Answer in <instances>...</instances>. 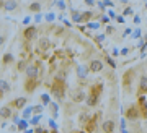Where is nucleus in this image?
Wrapping results in <instances>:
<instances>
[{"label":"nucleus","instance_id":"f257e3e1","mask_svg":"<svg viewBox=\"0 0 147 133\" xmlns=\"http://www.w3.org/2000/svg\"><path fill=\"white\" fill-rule=\"evenodd\" d=\"M64 89H65V84H64L62 80H56L53 84V94L56 97H62L64 96Z\"/></svg>","mask_w":147,"mask_h":133},{"label":"nucleus","instance_id":"f03ea898","mask_svg":"<svg viewBox=\"0 0 147 133\" xmlns=\"http://www.w3.org/2000/svg\"><path fill=\"white\" fill-rule=\"evenodd\" d=\"M101 68H103V63L100 60H92V63H90V70L92 72H100Z\"/></svg>","mask_w":147,"mask_h":133},{"label":"nucleus","instance_id":"7ed1b4c3","mask_svg":"<svg viewBox=\"0 0 147 133\" xmlns=\"http://www.w3.org/2000/svg\"><path fill=\"white\" fill-rule=\"evenodd\" d=\"M26 76L28 78H31V80H34V78H36L38 76V68H36V66H28V68H26Z\"/></svg>","mask_w":147,"mask_h":133},{"label":"nucleus","instance_id":"20e7f679","mask_svg":"<svg viewBox=\"0 0 147 133\" xmlns=\"http://www.w3.org/2000/svg\"><path fill=\"white\" fill-rule=\"evenodd\" d=\"M113 130H115V123L111 122V120H106V122L103 123V132L105 133H113Z\"/></svg>","mask_w":147,"mask_h":133},{"label":"nucleus","instance_id":"39448f33","mask_svg":"<svg viewBox=\"0 0 147 133\" xmlns=\"http://www.w3.org/2000/svg\"><path fill=\"white\" fill-rule=\"evenodd\" d=\"M36 36V28H26V29H25V37H26V39H33V37Z\"/></svg>","mask_w":147,"mask_h":133},{"label":"nucleus","instance_id":"423d86ee","mask_svg":"<svg viewBox=\"0 0 147 133\" xmlns=\"http://www.w3.org/2000/svg\"><path fill=\"white\" fill-rule=\"evenodd\" d=\"M3 8H5L7 11L15 10V8H16V2H15V0H8V2H5V3H3Z\"/></svg>","mask_w":147,"mask_h":133},{"label":"nucleus","instance_id":"0eeeda50","mask_svg":"<svg viewBox=\"0 0 147 133\" xmlns=\"http://www.w3.org/2000/svg\"><path fill=\"white\" fill-rule=\"evenodd\" d=\"M127 117H129V118H137V117H139L137 109H136V107H131V109H129V110H127Z\"/></svg>","mask_w":147,"mask_h":133},{"label":"nucleus","instance_id":"6e6552de","mask_svg":"<svg viewBox=\"0 0 147 133\" xmlns=\"http://www.w3.org/2000/svg\"><path fill=\"white\" fill-rule=\"evenodd\" d=\"M77 75H79L80 78H85V76H87V66L80 65L79 68H77Z\"/></svg>","mask_w":147,"mask_h":133},{"label":"nucleus","instance_id":"1a4fd4ad","mask_svg":"<svg viewBox=\"0 0 147 133\" xmlns=\"http://www.w3.org/2000/svg\"><path fill=\"white\" fill-rule=\"evenodd\" d=\"M25 104H26V99H25V97H18L15 102H13V106H15V107H23Z\"/></svg>","mask_w":147,"mask_h":133},{"label":"nucleus","instance_id":"9d476101","mask_svg":"<svg viewBox=\"0 0 147 133\" xmlns=\"http://www.w3.org/2000/svg\"><path fill=\"white\" fill-rule=\"evenodd\" d=\"M147 92V76H142L141 78V92Z\"/></svg>","mask_w":147,"mask_h":133},{"label":"nucleus","instance_id":"9b49d317","mask_svg":"<svg viewBox=\"0 0 147 133\" xmlns=\"http://www.w3.org/2000/svg\"><path fill=\"white\" fill-rule=\"evenodd\" d=\"M34 86H36V81H34V80H30V81L25 84V88H26L28 91H33V89H34Z\"/></svg>","mask_w":147,"mask_h":133},{"label":"nucleus","instance_id":"f8f14e48","mask_svg":"<svg viewBox=\"0 0 147 133\" xmlns=\"http://www.w3.org/2000/svg\"><path fill=\"white\" fill-rule=\"evenodd\" d=\"M2 117H3V118L10 117V109H8V107H3V109H2Z\"/></svg>","mask_w":147,"mask_h":133},{"label":"nucleus","instance_id":"ddd939ff","mask_svg":"<svg viewBox=\"0 0 147 133\" xmlns=\"http://www.w3.org/2000/svg\"><path fill=\"white\" fill-rule=\"evenodd\" d=\"M39 120H41V117H39V115H34V117L31 118V125H38Z\"/></svg>","mask_w":147,"mask_h":133},{"label":"nucleus","instance_id":"4468645a","mask_svg":"<svg viewBox=\"0 0 147 133\" xmlns=\"http://www.w3.org/2000/svg\"><path fill=\"white\" fill-rule=\"evenodd\" d=\"M72 16H74V21H80V20H82V16H80V13H79V11H74V13H72Z\"/></svg>","mask_w":147,"mask_h":133},{"label":"nucleus","instance_id":"2eb2a0df","mask_svg":"<svg viewBox=\"0 0 147 133\" xmlns=\"http://www.w3.org/2000/svg\"><path fill=\"white\" fill-rule=\"evenodd\" d=\"M30 8H31L33 11H38V10H39V8H41V5H39V3H33V5L30 7Z\"/></svg>","mask_w":147,"mask_h":133},{"label":"nucleus","instance_id":"dca6fc26","mask_svg":"<svg viewBox=\"0 0 147 133\" xmlns=\"http://www.w3.org/2000/svg\"><path fill=\"white\" fill-rule=\"evenodd\" d=\"M41 99H42V102L44 104H49V96H47V94H42Z\"/></svg>","mask_w":147,"mask_h":133},{"label":"nucleus","instance_id":"f3484780","mask_svg":"<svg viewBox=\"0 0 147 133\" xmlns=\"http://www.w3.org/2000/svg\"><path fill=\"white\" fill-rule=\"evenodd\" d=\"M54 18H56V16H54V13H47V15H46V20L47 21H54Z\"/></svg>","mask_w":147,"mask_h":133},{"label":"nucleus","instance_id":"a211bd4d","mask_svg":"<svg viewBox=\"0 0 147 133\" xmlns=\"http://www.w3.org/2000/svg\"><path fill=\"white\" fill-rule=\"evenodd\" d=\"M26 125H28V123L25 122V120H21V122H18V127H20L21 130H23V128H26Z\"/></svg>","mask_w":147,"mask_h":133},{"label":"nucleus","instance_id":"6ab92c4d","mask_svg":"<svg viewBox=\"0 0 147 133\" xmlns=\"http://www.w3.org/2000/svg\"><path fill=\"white\" fill-rule=\"evenodd\" d=\"M57 7L61 8V10H64V8H65V3H64L62 0H57Z\"/></svg>","mask_w":147,"mask_h":133},{"label":"nucleus","instance_id":"aec40b11","mask_svg":"<svg viewBox=\"0 0 147 133\" xmlns=\"http://www.w3.org/2000/svg\"><path fill=\"white\" fill-rule=\"evenodd\" d=\"M2 91H8V84H7V81H2Z\"/></svg>","mask_w":147,"mask_h":133},{"label":"nucleus","instance_id":"412c9836","mask_svg":"<svg viewBox=\"0 0 147 133\" xmlns=\"http://www.w3.org/2000/svg\"><path fill=\"white\" fill-rule=\"evenodd\" d=\"M31 112H33V109H26V110L23 112V117H28V115H31Z\"/></svg>","mask_w":147,"mask_h":133},{"label":"nucleus","instance_id":"4be33fe9","mask_svg":"<svg viewBox=\"0 0 147 133\" xmlns=\"http://www.w3.org/2000/svg\"><path fill=\"white\" fill-rule=\"evenodd\" d=\"M10 60H11V55H10V54H7V55H5V59H3V62H5V63H8Z\"/></svg>","mask_w":147,"mask_h":133},{"label":"nucleus","instance_id":"5701e85b","mask_svg":"<svg viewBox=\"0 0 147 133\" xmlns=\"http://www.w3.org/2000/svg\"><path fill=\"white\" fill-rule=\"evenodd\" d=\"M139 36H141V31L139 29H136L134 33H132V37H139Z\"/></svg>","mask_w":147,"mask_h":133},{"label":"nucleus","instance_id":"b1692460","mask_svg":"<svg viewBox=\"0 0 147 133\" xmlns=\"http://www.w3.org/2000/svg\"><path fill=\"white\" fill-rule=\"evenodd\" d=\"M90 16H92V13H90V11H87V13H84V16H82V18H84V20H88Z\"/></svg>","mask_w":147,"mask_h":133},{"label":"nucleus","instance_id":"393cba45","mask_svg":"<svg viewBox=\"0 0 147 133\" xmlns=\"http://www.w3.org/2000/svg\"><path fill=\"white\" fill-rule=\"evenodd\" d=\"M41 18H42V16H41V13H38V15H36V18H34V21H36V23H39V21H41Z\"/></svg>","mask_w":147,"mask_h":133},{"label":"nucleus","instance_id":"a878e982","mask_svg":"<svg viewBox=\"0 0 147 133\" xmlns=\"http://www.w3.org/2000/svg\"><path fill=\"white\" fill-rule=\"evenodd\" d=\"M49 125H51V127H53L54 130H56V127H57V125H56V122H54V120H51V122H49Z\"/></svg>","mask_w":147,"mask_h":133},{"label":"nucleus","instance_id":"bb28decb","mask_svg":"<svg viewBox=\"0 0 147 133\" xmlns=\"http://www.w3.org/2000/svg\"><path fill=\"white\" fill-rule=\"evenodd\" d=\"M106 62H108V63H110V65H111V66H115V62L111 60V59H106Z\"/></svg>","mask_w":147,"mask_h":133},{"label":"nucleus","instance_id":"cd10ccee","mask_svg":"<svg viewBox=\"0 0 147 133\" xmlns=\"http://www.w3.org/2000/svg\"><path fill=\"white\" fill-rule=\"evenodd\" d=\"M129 13H132V10L131 8H126V10H124V15H129Z\"/></svg>","mask_w":147,"mask_h":133},{"label":"nucleus","instance_id":"c85d7f7f","mask_svg":"<svg viewBox=\"0 0 147 133\" xmlns=\"http://www.w3.org/2000/svg\"><path fill=\"white\" fill-rule=\"evenodd\" d=\"M23 66H25V63H23V62H20V63H18V68H20V70H23Z\"/></svg>","mask_w":147,"mask_h":133},{"label":"nucleus","instance_id":"c756f323","mask_svg":"<svg viewBox=\"0 0 147 133\" xmlns=\"http://www.w3.org/2000/svg\"><path fill=\"white\" fill-rule=\"evenodd\" d=\"M87 2V5H93V0H85Z\"/></svg>","mask_w":147,"mask_h":133},{"label":"nucleus","instance_id":"7c9ffc66","mask_svg":"<svg viewBox=\"0 0 147 133\" xmlns=\"http://www.w3.org/2000/svg\"><path fill=\"white\" fill-rule=\"evenodd\" d=\"M144 42H146V44H147V34H146V37H144Z\"/></svg>","mask_w":147,"mask_h":133},{"label":"nucleus","instance_id":"2f4dec72","mask_svg":"<svg viewBox=\"0 0 147 133\" xmlns=\"http://www.w3.org/2000/svg\"><path fill=\"white\" fill-rule=\"evenodd\" d=\"M146 8H147V3H146Z\"/></svg>","mask_w":147,"mask_h":133},{"label":"nucleus","instance_id":"473e14b6","mask_svg":"<svg viewBox=\"0 0 147 133\" xmlns=\"http://www.w3.org/2000/svg\"><path fill=\"white\" fill-rule=\"evenodd\" d=\"M146 106H147V101H146Z\"/></svg>","mask_w":147,"mask_h":133},{"label":"nucleus","instance_id":"72a5a7b5","mask_svg":"<svg viewBox=\"0 0 147 133\" xmlns=\"http://www.w3.org/2000/svg\"><path fill=\"white\" fill-rule=\"evenodd\" d=\"M53 133H56V132H53Z\"/></svg>","mask_w":147,"mask_h":133}]
</instances>
